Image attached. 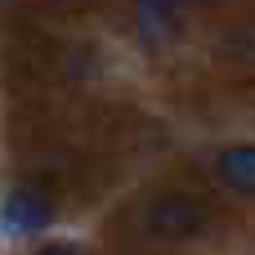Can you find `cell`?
I'll list each match as a JSON object with an SVG mask.
<instances>
[{"instance_id":"3","label":"cell","mask_w":255,"mask_h":255,"mask_svg":"<svg viewBox=\"0 0 255 255\" xmlns=\"http://www.w3.org/2000/svg\"><path fill=\"white\" fill-rule=\"evenodd\" d=\"M179 9H184V0H134V27H139V36L148 45L170 40L175 27H179Z\"/></svg>"},{"instance_id":"6","label":"cell","mask_w":255,"mask_h":255,"mask_svg":"<svg viewBox=\"0 0 255 255\" xmlns=\"http://www.w3.org/2000/svg\"><path fill=\"white\" fill-rule=\"evenodd\" d=\"M184 4H202V0H184Z\"/></svg>"},{"instance_id":"1","label":"cell","mask_w":255,"mask_h":255,"mask_svg":"<svg viewBox=\"0 0 255 255\" xmlns=\"http://www.w3.org/2000/svg\"><path fill=\"white\" fill-rule=\"evenodd\" d=\"M206 224H211L206 206L184 193H166L143 211V233L152 242H188V238L206 233Z\"/></svg>"},{"instance_id":"4","label":"cell","mask_w":255,"mask_h":255,"mask_svg":"<svg viewBox=\"0 0 255 255\" xmlns=\"http://www.w3.org/2000/svg\"><path fill=\"white\" fill-rule=\"evenodd\" d=\"M220 179H224V188L255 197V143H238V148L220 152Z\"/></svg>"},{"instance_id":"2","label":"cell","mask_w":255,"mask_h":255,"mask_svg":"<svg viewBox=\"0 0 255 255\" xmlns=\"http://www.w3.org/2000/svg\"><path fill=\"white\" fill-rule=\"evenodd\" d=\"M49 220H54V197H49L40 184H18V188L4 197V211H0L4 233L27 238V233L49 229Z\"/></svg>"},{"instance_id":"5","label":"cell","mask_w":255,"mask_h":255,"mask_svg":"<svg viewBox=\"0 0 255 255\" xmlns=\"http://www.w3.org/2000/svg\"><path fill=\"white\" fill-rule=\"evenodd\" d=\"M36 255H81V251H72V247H45V251H36Z\"/></svg>"}]
</instances>
